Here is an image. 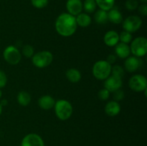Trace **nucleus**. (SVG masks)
I'll return each instance as SVG.
<instances>
[{"label":"nucleus","mask_w":147,"mask_h":146,"mask_svg":"<svg viewBox=\"0 0 147 146\" xmlns=\"http://www.w3.org/2000/svg\"><path fill=\"white\" fill-rule=\"evenodd\" d=\"M77 23L76 17L69 13L60 14L55 21V29L57 32L63 37H70L76 31Z\"/></svg>","instance_id":"obj_1"},{"label":"nucleus","mask_w":147,"mask_h":146,"mask_svg":"<svg viewBox=\"0 0 147 146\" xmlns=\"http://www.w3.org/2000/svg\"><path fill=\"white\" fill-rule=\"evenodd\" d=\"M54 107L57 117L63 121L70 118L73 114V107L67 100H57V102H55Z\"/></svg>","instance_id":"obj_2"},{"label":"nucleus","mask_w":147,"mask_h":146,"mask_svg":"<svg viewBox=\"0 0 147 146\" xmlns=\"http://www.w3.org/2000/svg\"><path fill=\"white\" fill-rule=\"evenodd\" d=\"M111 64L106 60H99L93 67V74L97 80H105L111 74Z\"/></svg>","instance_id":"obj_3"},{"label":"nucleus","mask_w":147,"mask_h":146,"mask_svg":"<svg viewBox=\"0 0 147 146\" xmlns=\"http://www.w3.org/2000/svg\"><path fill=\"white\" fill-rule=\"evenodd\" d=\"M53 60V56L50 52L44 51L39 52L32 57L33 64L37 68H45L52 63Z\"/></svg>","instance_id":"obj_4"},{"label":"nucleus","mask_w":147,"mask_h":146,"mask_svg":"<svg viewBox=\"0 0 147 146\" xmlns=\"http://www.w3.org/2000/svg\"><path fill=\"white\" fill-rule=\"evenodd\" d=\"M131 53L134 56L142 57L146 55L147 52V40L145 37H139L131 42L130 46Z\"/></svg>","instance_id":"obj_5"},{"label":"nucleus","mask_w":147,"mask_h":146,"mask_svg":"<svg viewBox=\"0 0 147 146\" xmlns=\"http://www.w3.org/2000/svg\"><path fill=\"white\" fill-rule=\"evenodd\" d=\"M3 57L8 64L15 65L21 61L20 52L14 46H8L3 52Z\"/></svg>","instance_id":"obj_6"},{"label":"nucleus","mask_w":147,"mask_h":146,"mask_svg":"<svg viewBox=\"0 0 147 146\" xmlns=\"http://www.w3.org/2000/svg\"><path fill=\"white\" fill-rule=\"evenodd\" d=\"M129 86L133 91L140 92L147 89V80L146 77L142 74L132 76L129 82Z\"/></svg>","instance_id":"obj_7"},{"label":"nucleus","mask_w":147,"mask_h":146,"mask_svg":"<svg viewBox=\"0 0 147 146\" xmlns=\"http://www.w3.org/2000/svg\"><path fill=\"white\" fill-rule=\"evenodd\" d=\"M122 22H123V28L125 31L133 33L140 29L142 24V20L138 16L132 15L126 18V19Z\"/></svg>","instance_id":"obj_8"},{"label":"nucleus","mask_w":147,"mask_h":146,"mask_svg":"<svg viewBox=\"0 0 147 146\" xmlns=\"http://www.w3.org/2000/svg\"><path fill=\"white\" fill-rule=\"evenodd\" d=\"M122 78L118 76L113 75L109 76L107 79L105 80L104 82V88L109 90L110 92H113L116 90L121 89L122 87Z\"/></svg>","instance_id":"obj_9"},{"label":"nucleus","mask_w":147,"mask_h":146,"mask_svg":"<svg viewBox=\"0 0 147 146\" xmlns=\"http://www.w3.org/2000/svg\"><path fill=\"white\" fill-rule=\"evenodd\" d=\"M21 146H45L42 138L36 133H30L23 137Z\"/></svg>","instance_id":"obj_10"},{"label":"nucleus","mask_w":147,"mask_h":146,"mask_svg":"<svg viewBox=\"0 0 147 146\" xmlns=\"http://www.w3.org/2000/svg\"><path fill=\"white\" fill-rule=\"evenodd\" d=\"M142 64V60L140 57H135V56H129L126 59L124 62V67L126 71L129 72H134L139 70Z\"/></svg>","instance_id":"obj_11"},{"label":"nucleus","mask_w":147,"mask_h":146,"mask_svg":"<svg viewBox=\"0 0 147 146\" xmlns=\"http://www.w3.org/2000/svg\"><path fill=\"white\" fill-rule=\"evenodd\" d=\"M66 8L69 14L76 17L81 13L83 9V3L81 0H67Z\"/></svg>","instance_id":"obj_12"},{"label":"nucleus","mask_w":147,"mask_h":146,"mask_svg":"<svg viewBox=\"0 0 147 146\" xmlns=\"http://www.w3.org/2000/svg\"><path fill=\"white\" fill-rule=\"evenodd\" d=\"M103 41L108 47H115L119 42V34L113 30L107 31L103 37Z\"/></svg>","instance_id":"obj_13"},{"label":"nucleus","mask_w":147,"mask_h":146,"mask_svg":"<svg viewBox=\"0 0 147 146\" xmlns=\"http://www.w3.org/2000/svg\"><path fill=\"white\" fill-rule=\"evenodd\" d=\"M121 112V105L118 102L110 101L105 106V113L107 115L114 117L119 115Z\"/></svg>","instance_id":"obj_14"},{"label":"nucleus","mask_w":147,"mask_h":146,"mask_svg":"<svg viewBox=\"0 0 147 146\" xmlns=\"http://www.w3.org/2000/svg\"><path fill=\"white\" fill-rule=\"evenodd\" d=\"M55 101L54 98L50 95H43L38 100V105L42 110H48L54 107Z\"/></svg>","instance_id":"obj_15"},{"label":"nucleus","mask_w":147,"mask_h":146,"mask_svg":"<svg viewBox=\"0 0 147 146\" xmlns=\"http://www.w3.org/2000/svg\"><path fill=\"white\" fill-rule=\"evenodd\" d=\"M115 52H116V56H118L119 58L126 59L130 56V47L127 44H124L122 42L118 43L116 45Z\"/></svg>","instance_id":"obj_16"},{"label":"nucleus","mask_w":147,"mask_h":146,"mask_svg":"<svg viewBox=\"0 0 147 146\" xmlns=\"http://www.w3.org/2000/svg\"><path fill=\"white\" fill-rule=\"evenodd\" d=\"M108 19L113 24H118L123 21V16L119 10L112 8L108 12Z\"/></svg>","instance_id":"obj_17"},{"label":"nucleus","mask_w":147,"mask_h":146,"mask_svg":"<svg viewBox=\"0 0 147 146\" xmlns=\"http://www.w3.org/2000/svg\"><path fill=\"white\" fill-rule=\"evenodd\" d=\"M77 25L80 27H87L91 24V17L86 13H80L76 17Z\"/></svg>","instance_id":"obj_18"},{"label":"nucleus","mask_w":147,"mask_h":146,"mask_svg":"<svg viewBox=\"0 0 147 146\" xmlns=\"http://www.w3.org/2000/svg\"><path fill=\"white\" fill-rule=\"evenodd\" d=\"M65 75L67 80L70 82H78L81 80V74H80V71L75 68H70L67 70L65 73Z\"/></svg>","instance_id":"obj_19"},{"label":"nucleus","mask_w":147,"mask_h":146,"mask_svg":"<svg viewBox=\"0 0 147 146\" xmlns=\"http://www.w3.org/2000/svg\"><path fill=\"white\" fill-rule=\"evenodd\" d=\"M17 102L22 106L28 105L31 102V96L27 92H20L17 94Z\"/></svg>","instance_id":"obj_20"},{"label":"nucleus","mask_w":147,"mask_h":146,"mask_svg":"<svg viewBox=\"0 0 147 146\" xmlns=\"http://www.w3.org/2000/svg\"><path fill=\"white\" fill-rule=\"evenodd\" d=\"M96 5L100 7V9L104 11H109L113 8L115 4V0H95Z\"/></svg>","instance_id":"obj_21"},{"label":"nucleus","mask_w":147,"mask_h":146,"mask_svg":"<svg viewBox=\"0 0 147 146\" xmlns=\"http://www.w3.org/2000/svg\"><path fill=\"white\" fill-rule=\"evenodd\" d=\"M95 21L99 24H106L108 19V12L104 10L99 9L96 12L94 15Z\"/></svg>","instance_id":"obj_22"},{"label":"nucleus","mask_w":147,"mask_h":146,"mask_svg":"<svg viewBox=\"0 0 147 146\" xmlns=\"http://www.w3.org/2000/svg\"><path fill=\"white\" fill-rule=\"evenodd\" d=\"M96 3L95 0H85L84 4H83V8L87 13L94 12L96 9Z\"/></svg>","instance_id":"obj_23"},{"label":"nucleus","mask_w":147,"mask_h":146,"mask_svg":"<svg viewBox=\"0 0 147 146\" xmlns=\"http://www.w3.org/2000/svg\"><path fill=\"white\" fill-rule=\"evenodd\" d=\"M119 41L124 44H129L132 41V35L130 32L123 31L119 34Z\"/></svg>","instance_id":"obj_24"},{"label":"nucleus","mask_w":147,"mask_h":146,"mask_svg":"<svg viewBox=\"0 0 147 146\" xmlns=\"http://www.w3.org/2000/svg\"><path fill=\"white\" fill-rule=\"evenodd\" d=\"M22 54L27 58H31L34 55V48L30 44H26L22 48Z\"/></svg>","instance_id":"obj_25"},{"label":"nucleus","mask_w":147,"mask_h":146,"mask_svg":"<svg viewBox=\"0 0 147 146\" xmlns=\"http://www.w3.org/2000/svg\"><path fill=\"white\" fill-rule=\"evenodd\" d=\"M111 74L113 75L118 76V77H123L124 75V70L122 67L119 65H115L111 68Z\"/></svg>","instance_id":"obj_26"},{"label":"nucleus","mask_w":147,"mask_h":146,"mask_svg":"<svg viewBox=\"0 0 147 146\" xmlns=\"http://www.w3.org/2000/svg\"><path fill=\"white\" fill-rule=\"evenodd\" d=\"M33 7L37 9H42L47 7L48 4V0H31Z\"/></svg>","instance_id":"obj_27"},{"label":"nucleus","mask_w":147,"mask_h":146,"mask_svg":"<svg viewBox=\"0 0 147 146\" xmlns=\"http://www.w3.org/2000/svg\"><path fill=\"white\" fill-rule=\"evenodd\" d=\"M110 93L111 92L109 90H106V88H103L102 90H99L98 93V97L99 100L105 101V100H107L109 98Z\"/></svg>","instance_id":"obj_28"},{"label":"nucleus","mask_w":147,"mask_h":146,"mask_svg":"<svg viewBox=\"0 0 147 146\" xmlns=\"http://www.w3.org/2000/svg\"><path fill=\"white\" fill-rule=\"evenodd\" d=\"M126 9L129 11H134L138 7V1L136 0H127L126 1Z\"/></svg>","instance_id":"obj_29"},{"label":"nucleus","mask_w":147,"mask_h":146,"mask_svg":"<svg viewBox=\"0 0 147 146\" xmlns=\"http://www.w3.org/2000/svg\"><path fill=\"white\" fill-rule=\"evenodd\" d=\"M123 97H124V92L121 89L113 92V98H114L115 101L119 102L120 100H122Z\"/></svg>","instance_id":"obj_30"},{"label":"nucleus","mask_w":147,"mask_h":146,"mask_svg":"<svg viewBox=\"0 0 147 146\" xmlns=\"http://www.w3.org/2000/svg\"><path fill=\"white\" fill-rule=\"evenodd\" d=\"M7 82V77L5 72L2 70H0V89L6 86Z\"/></svg>","instance_id":"obj_31"},{"label":"nucleus","mask_w":147,"mask_h":146,"mask_svg":"<svg viewBox=\"0 0 147 146\" xmlns=\"http://www.w3.org/2000/svg\"><path fill=\"white\" fill-rule=\"evenodd\" d=\"M106 61L109 63L110 64H113V63L116 62V56L114 55V54H109L107 57V59H106Z\"/></svg>","instance_id":"obj_32"},{"label":"nucleus","mask_w":147,"mask_h":146,"mask_svg":"<svg viewBox=\"0 0 147 146\" xmlns=\"http://www.w3.org/2000/svg\"><path fill=\"white\" fill-rule=\"evenodd\" d=\"M139 11L140 12V14H142V15L146 16L147 14V5L146 4H142L140 7H139Z\"/></svg>","instance_id":"obj_33"},{"label":"nucleus","mask_w":147,"mask_h":146,"mask_svg":"<svg viewBox=\"0 0 147 146\" xmlns=\"http://www.w3.org/2000/svg\"><path fill=\"white\" fill-rule=\"evenodd\" d=\"M0 104H1V105L2 106V107H3V105H4V106L7 105V100H1V103H0Z\"/></svg>","instance_id":"obj_34"},{"label":"nucleus","mask_w":147,"mask_h":146,"mask_svg":"<svg viewBox=\"0 0 147 146\" xmlns=\"http://www.w3.org/2000/svg\"><path fill=\"white\" fill-rule=\"evenodd\" d=\"M1 113H2V106H1V104H0V115H1Z\"/></svg>","instance_id":"obj_35"},{"label":"nucleus","mask_w":147,"mask_h":146,"mask_svg":"<svg viewBox=\"0 0 147 146\" xmlns=\"http://www.w3.org/2000/svg\"><path fill=\"white\" fill-rule=\"evenodd\" d=\"M1 96H2V92H1V90H0V98L1 97Z\"/></svg>","instance_id":"obj_36"},{"label":"nucleus","mask_w":147,"mask_h":146,"mask_svg":"<svg viewBox=\"0 0 147 146\" xmlns=\"http://www.w3.org/2000/svg\"><path fill=\"white\" fill-rule=\"evenodd\" d=\"M142 1H144V2H146L147 0H142Z\"/></svg>","instance_id":"obj_37"}]
</instances>
